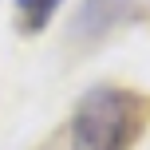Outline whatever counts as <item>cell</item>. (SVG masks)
Instances as JSON below:
<instances>
[{
	"instance_id": "cell-1",
	"label": "cell",
	"mask_w": 150,
	"mask_h": 150,
	"mask_svg": "<svg viewBox=\"0 0 150 150\" xmlns=\"http://www.w3.org/2000/svg\"><path fill=\"white\" fill-rule=\"evenodd\" d=\"M150 103L127 87H91L67 119V150H127L138 138Z\"/></svg>"
},
{
	"instance_id": "cell-2",
	"label": "cell",
	"mask_w": 150,
	"mask_h": 150,
	"mask_svg": "<svg viewBox=\"0 0 150 150\" xmlns=\"http://www.w3.org/2000/svg\"><path fill=\"white\" fill-rule=\"evenodd\" d=\"M130 12V0H83L75 16V36H103Z\"/></svg>"
},
{
	"instance_id": "cell-3",
	"label": "cell",
	"mask_w": 150,
	"mask_h": 150,
	"mask_svg": "<svg viewBox=\"0 0 150 150\" xmlns=\"http://www.w3.org/2000/svg\"><path fill=\"white\" fill-rule=\"evenodd\" d=\"M63 0H16V24L24 36H40L52 24V16L59 12Z\"/></svg>"
}]
</instances>
